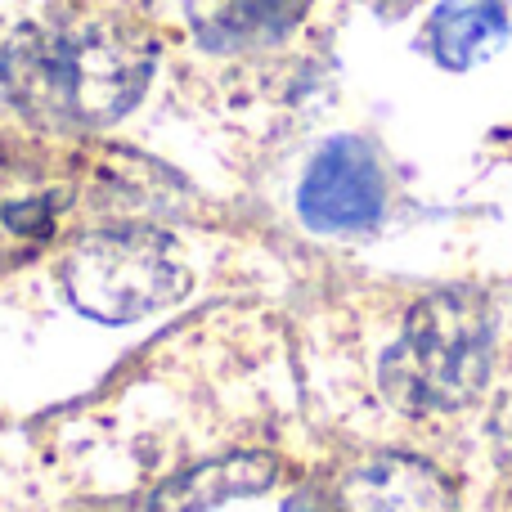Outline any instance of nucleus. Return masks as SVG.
<instances>
[{
  "label": "nucleus",
  "instance_id": "nucleus-1",
  "mask_svg": "<svg viewBox=\"0 0 512 512\" xmlns=\"http://www.w3.org/2000/svg\"><path fill=\"white\" fill-rule=\"evenodd\" d=\"M158 45L113 9H54L23 23L0 50V86L45 131H95L126 117L149 90Z\"/></svg>",
  "mask_w": 512,
  "mask_h": 512
},
{
  "label": "nucleus",
  "instance_id": "nucleus-2",
  "mask_svg": "<svg viewBox=\"0 0 512 512\" xmlns=\"http://www.w3.org/2000/svg\"><path fill=\"white\" fill-rule=\"evenodd\" d=\"M495 360V315L477 292H432L378 364L382 396L405 414H450L481 396Z\"/></svg>",
  "mask_w": 512,
  "mask_h": 512
},
{
  "label": "nucleus",
  "instance_id": "nucleus-3",
  "mask_svg": "<svg viewBox=\"0 0 512 512\" xmlns=\"http://www.w3.org/2000/svg\"><path fill=\"white\" fill-rule=\"evenodd\" d=\"M63 288L81 315L99 324H135L185 297L189 265L180 243L153 225H104L72 243Z\"/></svg>",
  "mask_w": 512,
  "mask_h": 512
},
{
  "label": "nucleus",
  "instance_id": "nucleus-4",
  "mask_svg": "<svg viewBox=\"0 0 512 512\" xmlns=\"http://www.w3.org/2000/svg\"><path fill=\"white\" fill-rule=\"evenodd\" d=\"M387 185L364 140L337 135L315 153L297 189V212L319 234H364L382 221Z\"/></svg>",
  "mask_w": 512,
  "mask_h": 512
},
{
  "label": "nucleus",
  "instance_id": "nucleus-5",
  "mask_svg": "<svg viewBox=\"0 0 512 512\" xmlns=\"http://www.w3.org/2000/svg\"><path fill=\"white\" fill-rule=\"evenodd\" d=\"M68 185L36 162L0 158V265L32 261L59 230Z\"/></svg>",
  "mask_w": 512,
  "mask_h": 512
},
{
  "label": "nucleus",
  "instance_id": "nucleus-6",
  "mask_svg": "<svg viewBox=\"0 0 512 512\" xmlns=\"http://www.w3.org/2000/svg\"><path fill=\"white\" fill-rule=\"evenodd\" d=\"M342 512H454V490L432 463L378 454L342 481Z\"/></svg>",
  "mask_w": 512,
  "mask_h": 512
},
{
  "label": "nucleus",
  "instance_id": "nucleus-7",
  "mask_svg": "<svg viewBox=\"0 0 512 512\" xmlns=\"http://www.w3.org/2000/svg\"><path fill=\"white\" fill-rule=\"evenodd\" d=\"M279 463L270 454H225V459H207L198 468L171 477L167 486L153 490L149 512H212L230 499H248L274 486Z\"/></svg>",
  "mask_w": 512,
  "mask_h": 512
},
{
  "label": "nucleus",
  "instance_id": "nucleus-8",
  "mask_svg": "<svg viewBox=\"0 0 512 512\" xmlns=\"http://www.w3.org/2000/svg\"><path fill=\"white\" fill-rule=\"evenodd\" d=\"M310 0H185L194 36L207 50H252L292 32Z\"/></svg>",
  "mask_w": 512,
  "mask_h": 512
},
{
  "label": "nucleus",
  "instance_id": "nucleus-9",
  "mask_svg": "<svg viewBox=\"0 0 512 512\" xmlns=\"http://www.w3.org/2000/svg\"><path fill=\"white\" fill-rule=\"evenodd\" d=\"M508 45V9L499 0H441L427 23V50L436 63L463 72L495 59Z\"/></svg>",
  "mask_w": 512,
  "mask_h": 512
}]
</instances>
